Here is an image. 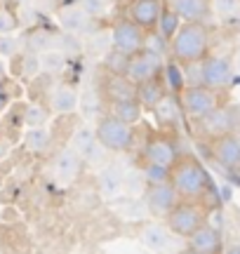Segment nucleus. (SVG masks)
I'll return each instance as SVG.
<instances>
[{"instance_id": "obj_47", "label": "nucleus", "mask_w": 240, "mask_h": 254, "mask_svg": "<svg viewBox=\"0 0 240 254\" xmlns=\"http://www.w3.org/2000/svg\"><path fill=\"white\" fill-rule=\"evenodd\" d=\"M2 73H5V71H2V64H0V80H2Z\"/></svg>"}, {"instance_id": "obj_44", "label": "nucleus", "mask_w": 240, "mask_h": 254, "mask_svg": "<svg viewBox=\"0 0 240 254\" xmlns=\"http://www.w3.org/2000/svg\"><path fill=\"white\" fill-rule=\"evenodd\" d=\"M5 109H7V97H5V94L0 92V113H2Z\"/></svg>"}, {"instance_id": "obj_37", "label": "nucleus", "mask_w": 240, "mask_h": 254, "mask_svg": "<svg viewBox=\"0 0 240 254\" xmlns=\"http://www.w3.org/2000/svg\"><path fill=\"white\" fill-rule=\"evenodd\" d=\"M21 26V21L19 17L7 7H0V36H9V33H14L17 28Z\"/></svg>"}, {"instance_id": "obj_46", "label": "nucleus", "mask_w": 240, "mask_h": 254, "mask_svg": "<svg viewBox=\"0 0 240 254\" xmlns=\"http://www.w3.org/2000/svg\"><path fill=\"white\" fill-rule=\"evenodd\" d=\"M113 2H116V5H120V7H127L132 0H113Z\"/></svg>"}, {"instance_id": "obj_9", "label": "nucleus", "mask_w": 240, "mask_h": 254, "mask_svg": "<svg viewBox=\"0 0 240 254\" xmlns=\"http://www.w3.org/2000/svg\"><path fill=\"white\" fill-rule=\"evenodd\" d=\"M163 64H165L163 57L144 47V50H139L134 55H129L127 66H125V75H127L134 85H139V82L148 80V78L160 75V73H163Z\"/></svg>"}, {"instance_id": "obj_13", "label": "nucleus", "mask_w": 240, "mask_h": 254, "mask_svg": "<svg viewBox=\"0 0 240 254\" xmlns=\"http://www.w3.org/2000/svg\"><path fill=\"white\" fill-rule=\"evenodd\" d=\"M144 158H146V163H160L172 167L179 158L175 139H170L167 134H153L144 146Z\"/></svg>"}, {"instance_id": "obj_48", "label": "nucleus", "mask_w": 240, "mask_h": 254, "mask_svg": "<svg viewBox=\"0 0 240 254\" xmlns=\"http://www.w3.org/2000/svg\"><path fill=\"white\" fill-rule=\"evenodd\" d=\"M19 2H31V0H19Z\"/></svg>"}, {"instance_id": "obj_35", "label": "nucleus", "mask_w": 240, "mask_h": 254, "mask_svg": "<svg viewBox=\"0 0 240 254\" xmlns=\"http://www.w3.org/2000/svg\"><path fill=\"white\" fill-rule=\"evenodd\" d=\"M240 9V0H210V12L217 17H233Z\"/></svg>"}, {"instance_id": "obj_45", "label": "nucleus", "mask_w": 240, "mask_h": 254, "mask_svg": "<svg viewBox=\"0 0 240 254\" xmlns=\"http://www.w3.org/2000/svg\"><path fill=\"white\" fill-rule=\"evenodd\" d=\"M7 141H0V158H5V155H7Z\"/></svg>"}, {"instance_id": "obj_38", "label": "nucleus", "mask_w": 240, "mask_h": 254, "mask_svg": "<svg viewBox=\"0 0 240 254\" xmlns=\"http://www.w3.org/2000/svg\"><path fill=\"white\" fill-rule=\"evenodd\" d=\"M181 66H184L186 85H203V59H200V62H186V64H181Z\"/></svg>"}, {"instance_id": "obj_4", "label": "nucleus", "mask_w": 240, "mask_h": 254, "mask_svg": "<svg viewBox=\"0 0 240 254\" xmlns=\"http://www.w3.org/2000/svg\"><path fill=\"white\" fill-rule=\"evenodd\" d=\"M94 132H97V141L109 153H125L134 144V129H132V125L113 118L111 113H106V116L99 118Z\"/></svg>"}, {"instance_id": "obj_43", "label": "nucleus", "mask_w": 240, "mask_h": 254, "mask_svg": "<svg viewBox=\"0 0 240 254\" xmlns=\"http://www.w3.org/2000/svg\"><path fill=\"white\" fill-rule=\"evenodd\" d=\"M17 50H19L17 38L14 36H0V57L12 59V57H17Z\"/></svg>"}, {"instance_id": "obj_42", "label": "nucleus", "mask_w": 240, "mask_h": 254, "mask_svg": "<svg viewBox=\"0 0 240 254\" xmlns=\"http://www.w3.org/2000/svg\"><path fill=\"white\" fill-rule=\"evenodd\" d=\"M106 153H109V151H106V148H104L99 141H94V144L83 153V163L99 165V163H104V160H106Z\"/></svg>"}, {"instance_id": "obj_12", "label": "nucleus", "mask_w": 240, "mask_h": 254, "mask_svg": "<svg viewBox=\"0 0 240 254\" xmlns=\"http://www.w3.org/2000/svg\"><path fill=\"white\" fill-rule=\"evenodd\" d=\"M163 9H165L163 0H132L127 5V17L137 21L144 31H153L158 26Z\"/></svg>"}, {"instance_id": "obj_23", "label": "nucleus", "mask_w": 240, "mask_h": 254, "mask_svg": "<svg viewBox=\"0 0 240 254\" xmlns=\"http://www.w3.org/2000/svg\"><path fill=\"white\" fill-rule=\"evenodd\" d=\"M181 113H184V111H181V104L177 101V94H167L158 106H153V116H156L158 125L165 127V129L177 127L179 118H181Z\"/></svg>"}, {"instance_id": "obj_10", "label": "nucleus", "mask_w": 240, "mask_h": 254, "mask_svg": "<svg viewBox=\"0 0 240 254\" xmlns=\"http://www.w3.org/2000/svg\"><path fill=\"white\" fill-rule=\"evenodd\" d=\"M233 80V64L231 59L219 55H207L203 59V85L217 92L229 90Z\"/></svg>"}, {"instance_id": "obj_25", "label": "nucleus", "mask_w": 240, "mask_h": 254, "mask_svg": "<svg viewBox=\"0 0 240 254\" xmlns=\"http://www.w3.org/2000/svg\"><path fill=\"white\" fill-rule=\"evenodd\" d=\"M163 82H165V87L170 94H177L179 97V92L184 90V66L181 62H177L175 57H170L165 64H163Z\"/></svg>"}, {"instance_id": "obj_33", "label": "nucleus", "mask_w": 240, "mask_h": 254, "mask_svg": "<svg viewBox=\"0 0 240 254\" xmlns=\"http://www.w3.org/2000/svg\"><path fill=\"white\" fill-rule=\"evenodd\" d=\"M50 47H57V38L52 33H47V31H33L31 36H28V50H33V52H45Z\"/></svg>"}, {"instance_id": "obj_20", "label": "nucleus", "mask_w": 240, "mask_h": 254, "mask_svg": "<svg viewBox=\"0 0 240 254\" xmlns=\"http://www.w3.org/2000/svg\"><path fill=\"white\" fill-rule=\"evenodd\" d=\"M170 7L181 21H205L210 14V0H167Z\"/></svg>"}, {"instance_id": "obj_18", "label": "nucleus", "mask_w": 240, "mask_h": 254, "mask_svg": "<svg viewBox=\"0 0 240 254\" xmlns=\"http://www.w3.org/2000/svg\"><path fill=\"white\" fill-rule=\"evenodd\" d=\"M80 109V92L71 85H57L50 94V111L57 116H68Z\"/></svg>"}, {"instance_id": "obj_14", "label": "nucleus", "mask_w": 240, "mask_h": 254, "mask_svg": "<svg viewBox=\"0 0 240 254\" xmlns=\"http://www.w3.org/2000/svg\"><path fill=\"white\" fill-rule=\"evenodd\" d=\"M188 243V250L195 254H217L222 252V233H219V228H214L212 224H207L205 221L200 228H195L191 236L186 238Z\"/></svg>"}, {"instance_id": "obj_27", "label": "nucleus", "mask_w": 240, "mask_h": 254, "mask_svg": "<svg viewBox=\"0 0 240 254\" xmlns=\"http://www.w3.org/2000/svg\"><path fill=\"white\" fill-rule=\"evenodd\" d=\"M146 186H148V182H146V177H144V170H137V167L125 170V186H122V193H127L132 198H141L144 190H146Z\"/></svg>"}, {"instance_id": "obj_32", "label": "nucleus", "mask_w": 240, "mask_h": 254, "mask_svg": "<svg viewBox=\"0 0 240 254\" xmlns=\"http://www.w3.org/2000/svg\"><path fill=\"white\" fill-rule=\"evenodd\" d=\"M116 209H118L125 219H141L144 214H148L144 200L139 202V198H132V195H127V200H125V202H118V205H116Z\"/></svg>"}, {"instance_id": "obj_6", "label": "nucleus", "mask_w": 240, "mask_h": 254, "mask_svg": "<svg viewBox=\"0 0 240 254\" xmlns=\"http://www.w3.org/2000/svg\"><path fill=\"white\" fill-rule=\"evenodd\" d=\"M195 125L200 129V134L207 136V139H217L222 134H229L233 129L240 127V111L233 109V106H217L214 111H210L207 116L195 120Z\"/></svg>"}, {"instance_id": "obj_3", "label": "nucleus", "mask_w": 240, "mask_h": 254, "mask_svg": "<svg viewBox=\"0 0 240 254\" xmlns=\"http://www.w3.org/2000/svg\"><path fill=\"white\" fill-rule=\"evenodd\" d=\"M167 228L177 238H188L195 228H200L207 221V209L198 200H179L175 207L170 209V214L163 219Z\"/></svg>"}, {"instance_id": "obj_36", "label": "nucleus", "mask_w": 240, "mask_h": 254, "mask_svg": "<svg viewBox=\"0 0 240 254\" xmlns=\"http://www.w3.org/2000/svg\"><path fill=\"white\" fill-rule=\"evenodd\" d=\"M144 170V177H146L148 184H158V182H167L170 179V167L167 165H160V163H146Z\"/></svg>"}, {"instance_id": "obj_31", "label": "nucleus", "mask_w": 240, "mask_h": 254, "mask_svg": "<svg viewBox=\"0 0 240 254\" xmlns=\"http://www.w3.org/2000/svg\"><path fill=\"white\" fill-rule=\"evenodd\" d=\"M127 59L129 55H125V52H120V50H116V47H111L109 52H104V68L109 73H125V66H127Z\"/></svg>"}, {"instance_id": "obj_24", "label": "nucleus", "mask_w": 240, "mask_h": 254, "mask_svg": "<svg viewBox=\"0 0 240 254\" xmlns=\"http://www.w3.org/2000/svg\"><path fill=\"white\" fill-rule=\"evenodd\" d=\"M106 97L109 101L113 99H132V97H137V85L129 80L125 73H109V80H106Z\"/></svg>"}, {"instance_id": "obj_34", "label": "nucleus", "mask_w": 240, "mask_h": 254, "mask_svg": "<svg viewBox=\"0 0 240 254\" xmlns=\"http://www.w3.org/2000/svg\"><path fill=\"white\" fill-rule=\"evenodd\" d=\"M19 66H21V75H24V78H36L38 73L43 71V66H40V55L33 52V50H28V52L21 55Z\"/></svg>"}, {"instance_id": "obj_1", "label": "nucleus", "mask_w": 240, "mask_h": 254, "mask_svg": "<svg viewBox=\"0 0 240 254\" xmlns=\"http://www.w3.org/2000/svg\"><path fill=\"white\" fill-rule=\"evenodd\" d=\"M170 184L175 186L177 195L181 200H198L203 202L212 193L210 174L193 155H179L170 167Z\"/></svg>"}, {"instance_id": "obj_19", "label": "nucleus", "mask_w": 240, "mask_h": 254, "mask_svg": "<svg viewBox=\"0 0 240 254\" xmlns=\"http://www.w3.org/2000/svg\"><path fill=\"white\" fill-rule=\"evenodd\" d=\"M59 24L64 28L66 33H87L90 26H92V17L85 12L80 5H68V7H61L59 9Z\"/></svg>"}, {"instance_id": "obj_40", "label": "nucleus", "mask_w": 240, "mask_h": 254, "mask_svg": "<svg viewBox=\"0 0 240 254\" xmlns=\"http://www.w3.org/2000/svg\"><path fill=\"white\" fill-rule=\"evenodd\" d=\"M78 5H80L92 19L104 17V14L109 12V0H78Z\"/></svg>"}, {"instance_id": "obj_26", "label": "nucleus", "mask_w": 240, "mask_h": 254, "mask_svg": "<svg viewBox=\"0 0 240 254\" xmlns=\"http://www.w3.org/2000/svg\"><path fill=\"white\" fill-rule=\"evenodd\" d=\"M50 141H52V134H50V129L45 125L28 127L26 136H24V146L31 153H45L50 148Z\"/></svg>"}, {"instance_id": "obj_21", "label": "nucleus", "mask_w": 240, "mask_h": 254, "mask_svg": "<svg viewBox=\"0 0 240 254\" xmlns=\"http://www.w3.org/2000/svg\"><path fill=\"white\" fill-rule=\"evenodd\" d=\"M167 94H170V92H167L165 82H163V75L148 78V80H144V82H139L137 85V101L144 106V109L153 111V106H158Z\"/></svg>"}, {"instance_id": "obj_29", "label": "nucleus", "mask_w": 240, "mask_h": 254, "mask_svg": "<svg viewBox=\"0 0 240 254\" xmlns=\"http://www.w3.org/2000/svg\"><path fill=\"white\" fill-rule=\"evenodd\" d=\"M97 141V132H94V127L90 125H80L78 129L73 132V136H71V148L73 151H78V153L83 155L90 146Z\"/></svg>"}, {"instance_id": "obj_39", "label": "nucleus", "mask_w": 240, "mask_h": 254, "mask_svg": "<svg viewBox=\"0 0 240 254\" xmlns=\"http://www.w3.org/2000/svg\"><path fill=\"white\" fill-rule=\"evenodd\" d=\"M167 45H170V40H165L156 28H153V31H146V40H144V47H146V50H151V52H156V55L163 57Z\"/></svg>"}, {"instance_id": "obj_41", "label": "nucleus", "mask_w": 240, "mask_h": 254, "mask_svg": "<svg viewBox=\"0 0 240 254\" xmlns=\"http://www.w3.org/2000/svg\"><path fill=\"white\" fill-rule=\"evenodd\" d=\"M47 118H50L47 109H43V106H28L26 116H24V123L28 127H38V125H45Z\"/></svg>"}, {"instance_id": "obj_17", "label": "nucleus", "mask_w": 240, "mask_h": 254, "mask_svg": "<svg viewBox=\"0 0 240 254\" xmlns=\"http://www.w3.org/2000/svg\"><path fill=\"white\" fill-rule=\"evenodd\" d=\"M122 186H125V167L120 163H106L99 172V190H102L104 198L116 200L122 193Z\"/></svg>"}, {"instance_id": "obj_15", "label": "nucleus", "mask_w": 240, "mask_h": 254, "mask_svg": "<svg viewBox=\"0 0 240 254\" xmlns=\"http://www.w3.org/2000/svg\"><path fill=\"white\" fill-rule=\"evenodd\" d=\"M139 243L151 250V252H163L170 250L172 245V231L167 228V224H156V221H146L139 228Z\"/></svg>"}, {"instance_id": "obj_28", "label": "nucleus", "mask_w": 240, "mask_h": 254, "mask_svg": "<svg viewBox=\"0 0 240 254\" xmlns=\"http://www.w3.org/2000/svg\"><path fill=\"white\" fill-rule=\"evenodd\" d=\"M66 52L64 50H59V47H50L45 52H40V66H43V71L47 73H59L66 68Z\"/></svg>"}, {"instance_id": "obj_11", "label": "nucleus", "mask_w": 240, "mask_h": 254, "mask_svg": "<svg viewBox=\"0 0 240 254\" xmlns=\"http://www.w3.org/2000/svg\"><path fill=\"white\" fill-rule=\"evenodd\" d=\"M212 158L219 165L229 167V170H238L240 167V134L238 129H233L229 134H222L212 139Z\"/></svg>"}, {"instance_id": "obj_22", "label": "nucleus", "mask_w": 240, "mask_h": 254, "mask_svg": "<svg viewBox=\"0 0 240 254\" xmlns=\"http://www.w3.org/2000/svg\"><path fill=\"white\" fill-rule=\"evenodd\" d=\"M109 113L113 118H118L134 127L141 120V116H144V106L137 101V97H132V99H113L109 101Z\"/></svg>"}, {"instance_id": "obj_16", "label": "nucleus", "mask_w": 240, "mask_h": 254, "mask_svg": "<svg viewBox=\"0 0 240 254\" xmlns=\"http://www.w3.org/2000/svg\"><path fill=\"white\" fill-rule=\"evenodd\" d=\"M80 167H83V155L68 146V148H64L61 153L57 155V160H55V179L59 184H64V186H68L71 182L78 179Z\"/></svg>"}, {"instance_id": "obj_49", "label": "nucleus", "mask_w": 240, "mask_h": 254, "mask_svg": "<svg viewBox=\"0 0 240 254\" xmlns=\"http://www.w3.org/2000/svg\"><path fill=\"white\" fill-rule=\"evenodd\" d=\"M238 111H240V109H238Z\"/></svg>"}, {"instance_id": "obj_30", "label": "nucleus", "mask_w": 240, "mask_h": 254, "mask_svg": "<svg viewBox=\"0 0 240 254\" xmlns=\"http://www.w3.org/2000/svg\"><path fill=\"white\" fill-rule=\"evenodd\" d=\"M179 26H181V19L177 17L170 7H165V9H163V14H160V19H158L156 31L165 38V40H172V36L179 31Z\"/></svg>"}, {"instance_id": "obj_2", "label": "nucleus", "mask_w": 240, "mask_h": 254, "mask_svg": "<svg viewBox=\"0 0 240 254\" xmlns=\"http://www.w3.org/2000/svg\"><path fill=\"white\" fill-rule=\"evenodd\" d=\"M170 55L177 62H200L210 55V28L205 21H181L170 40Z\"/></svg>"}, {"instance_id": "obj_7", "label": "nucleus", "mask_w": 240, "mask_h": 254, "mask_svg": "<svg viewBox=\"0 0 240 254\" xmlns=\"http://www.w3.org/2000/svg\"><path fill=\"white\" fill-rule=\"evenodd\" d=\"M144 40H146V31L137 21H132L129 17H120L118 21H113L111 43L116 50L125 55H134L139 50H144Z\"/></svg>"}, {"instance_id": "obj_8", "label": "nucleus", "mask_w": 240, "mask_h": 254, "mask_svg": "<svg viewBox=\"0 0 240 254\" xmlns=\"http://www.w3.org/2000/svg\"><path fill=\"white\" fill-rule=\"evenodd\" d=\"M141 198H144L146 212L156 219H165L167 214H170V209L181 200L177 195L175 186L170 184V179H167V182H158V184H148Z\"/></svg>"}, {"instance_id": "obj_5", "label": "nucleus", "mask_w": 240, "mask_h": 254, "mask_svg": "<svg viewBox=\"0 0 240 254\" xmlns=\"http://www.w3.org/2000/svg\"><path fill=\"white\" fill-rule=\"evenodd\" d=\"M179 104H181V111L191 120H198L207 116L210 111H214L217 106H222V92L212 90L207 85H186L184 90L179 92Z\"/></svg>"}]
</instances>
